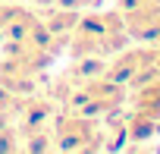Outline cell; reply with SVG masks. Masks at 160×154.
Instances as JSON below:
<instances>
[{
  "label": "cell",
  "instance_id": "cell-1",
  "mask_svg": "<svg viewBox=\"0 0 160 154\" xmlns=\"http://www.w3.org/2000/svg\"><path fill=\"white\" fill-rule=\"evenodd\" d=\"M126 44H129V32H126V19L119 10L78 16V22L66 41L72 57H101V60H110Z\"/></svg>",
  "mask_w": 160,
  "mask_h": 154
},
{
  "label": "cell",
  "instance_id": "cell-2",
  "mask_svg": "<svg viewBox=\"0 0 160 154\" xmlns=\"http://www.w3.org/2000/svg\"><path fill=\"white\" fill-rule=\"evenodd\" d=\"M129 104V91L122 82L110 79L107 72H98L91 79L75 82L63 98L60 107L69 113H85V116H113L122 113V107Z\"/></svg>",
  "mask_w": 160,
  "mask_h": 154
},
{
  "label": "cell",
  "instance_id": "cell-3",
  "mask_svg": "<svg viewBox=\"0 0 160 154\" xmlns=\"http://www.w3.org/2000/svg\"><path fill=\"white\" fill-rule=\"evenodd\" d=\"M53 145L66 151H101L107 148V126H101L98 116L63 110L53 116Z\"/></svg>",
  "mask_w": 160,
  "mask_h": 154
},
{
  "label": "cell",
  "instance_id": "cell-4",
  "mask_svg": "<svg viewBox=\"0 0 160 154\" xmlns=\"http://www.w3.org/2000/svg\"><path fill=\"white\" fill-rule=\"evenodd\" d=\"M157 57H160V47L154 44V41H144V44H138V47H122L119 54H113L110 57V63H107V75L110 79H116V82H122V85H141L144 79H151V75H157Z\"/></svg>",
  "mask_w": 160,
  "mask_h": 154
},
{
  "label": "cell",
  "instance_id": "cell-5",
  "mask_svg": "<svg viewBox=\"0 0 160 154\" xmlns=\"http://www.w3.org/2000/svg\"><path fill=\"white\" fill-rule=\"evenodd\" d=\"M119 13L126 19L129 38L154 41L160 35V3H154V0H138V3H132V7H122Z\"/></svg>",
  "mask_w": 160,
  "mask_h": 154
},
{
  "label": "cell",
  "instance_id": "cell-6",
  "mask_svg": "<svg viewBox=\"0 0 160 154\" xmlns=\"http://www.w3.org/2000/svg\"><path fill=\"white\" fill-rule=\"evenodd\" d=\"M38 75H41V72L22 66L19 60H13V57H7V54L0 57V85L10 88V91H16V95H32L35 85H38Z\"/></svg>",
  "mask_w": 160,
  "mask_h": 154
},
{
  "label": "cell",
  "instance_id": "cell-7",
  "mask_svg": "<svg viewBox=\"0 0 160 154\" xmlns=\"http://www.w3.org/2000/svg\"><path fill=\"white\" fill-rule=\"evenodd\" d=\"M38 16H41L44 28H47V32H50L57 41H63V44H66L82 13H78V10H72V7H60V3H50V7H44Z\"/></svg>",
  "mask_w": 160,
  "mask_h": 154
},
{
  "label": "cell",
  "instance_id": "cell-8",
  "mask_svg": "<svg viewBox=\"0 0 160 154\" xmlns=\"http://www.w3.org/2000/svg\"><path fill=\"white\" fill-rule=\"evenodd\" d=\"M132 107L151 120L160 123V72L144 79L141 85H135V95H132Z\"/></svg>",
  "mask_w": 160,
  "mask_h": 154
},
{
  "label": "cell",
  "instance_id": "cell-9",
  "mask_svg": "<svg viewBox=\"0 0 160 154\" xmlns=\"http://www.w3.org/2000/svg\"><path fill=\"white\" fill-rule=\"evenodd\" d=\"M19 107H22V95H16V91L0 85V126L13 123L19 116Z\"/></svg>",
  "mask_w": 160,
  "mask_h": 154
},
{
  "label": "cell",
  "instance_id": "cell-10",
  "mask_svg": "<svg viewBox=\"0 0 160 154\" xmlns=\"http://www.w3.org/2000/svg\"><path fill=\"white\" fill-rule=\"evenodd\" d=\"M19 138H22V135H19V129H16L13 123L0 126V151H19V148H22Z\"/></svg>",
  "mask_w": 160,
  "mask_h": 154
},
{
  "label": "cell",
  "instance_id": "cell-11",
  "mask_svg": "<svg viewBox=\"0 0 160 154\" xmlns=\"http://www.w3.org/2000/svg\"><path fill=\"white\" fill-rule=\"evenodd\" d=\"M22 7H16V3H0V35L7 32V25L16 19V13H19Z\"/></svg>",
  "mask_w": 160,
  "mask_h": 154
},
{
  "label": "cell",
  "instance_id": "cell-12",
  "mask_svg": "<svg viewBox=\"0 0 160 154\" xmlns=\"http://www.w3.org/2000/svg\"><path fill=\"white\" fill-rule=\"evenodd\" d=\"M154 44H157V47H160V35H157V38H154Z\"/></svg>",
  "mask_w": 160,
  "mask_h": 154
},
{
  "label": "cell",
  "instance_id": "cell-13",
  "mask_svg": "<svg viewBox=\"0 0 160 154\" xmlns=\"http://www.w3.org/2000/svg\"><path fill=\"white\" fill-rule=\"evenodd\" d=\"M154 3H160V0H154Z\"/></svg>",
  "mask_w": 160,
  "mask_h": 154
}]
</instances>
